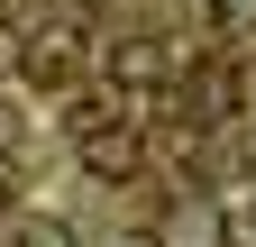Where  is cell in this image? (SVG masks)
Wrapping results in <instances>:
<instances>
[{"mask_svg":"<svg viewBox=\"0 0 256 247\" xmlns=\"http://www.w3.org/2000/svg\"><path fill=\"white\" fill-rule=\"evenodd\" d=\"M165 74H174V64H165V46H156V37H119V46H110V82H119L138 110L165 92ZM138 110H128V119H138Z\"/></svg>","mask_w":256,"mask_h":247,"instance_id":"cell-1","label":"cell"},{"mask_svg":"<svg viewBox=\"0 0 256 247\" xmlns=\"http://www.w3.org/2000/svg\"><path fill=\"white\" fill-rule=\"evenodd\" d=\"M146 165V138L128 128V119H110V128H82V174H101V183H128Z\"/></svg>","mask_w":256,"mask_h":247,"instance_id":"cell-2","label":"cell"},{"mask_svg":"<svg viewBox=\"0 0 256 247\" xmlns=\"http://www.w3.org/2000/svg\"><path fill=\"white\" fill-rule=\"evenodd\" d=\"M82 74V28H46L28 46V82H74Z\"/></svg>","mask_w":256,"mask_h":247,"instance_id":"cell-3","label":"cell"},{"mask_svg":"<svg viewBox=\"0 0 256 247\" xmlns=\"http://www.w3.org/2000/svg\"><path fill=\"white\" fill-rule=\"evenodd\" d=\"M220 238H229V220H220L210 202H183L174 220H165V247H220Z\"/></svg>","mask_w":256,"mask_h":247,"instance_id":"cell-4","label":"cell"},{"mask_svg":"<svg viewBox=\"0 0 256 247\" xmlns=\"http://www.w3.org/2000/svg\"><path fill=\"white\" fill-rule=\"evenodd\" d=\"M18 247H74V229H64V220H28V229H18Z\"/></svg>","mask_w":256,"mask_h":247,"instance_id":"cell-5","label":"cell"},{"mask_svg":"<svg viewBox=\"0 0 256 247\" xmlns=\"http://www.w3.org/2000/svg\"><path fill=\"white\" fill-rule=\"evenodd\" d=\"M18 202V165H10V146H0V210Z\"/></svg>","mask_w":256,"mask_h":247,"instance_id":"cell-6","label":"cell"},{"mask_svg":"<svg viewBox=\"0 0 256 247\" xmlns=\"http://www.w3.org/2000/svg\"><path fill=\"white\" fill-rule=\"evenodd\" d=\"M0 146H10V101H0Z\"/></svg>","mask_w":256,"mask_h":247,"instance_id":"cell-7","label":"cell"}]
</instances>
